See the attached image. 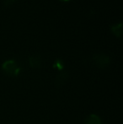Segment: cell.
<instances>
[{
    "instance_id": "obj_1",
    "label": "cell",
    "mask_w": 123,
    "mask_h": 124,
    "mask_svg": "<svg viewBox=\"0 0 123 124\" xmlns=\"http://www.w3.org/2000/svg\"><path fill=\"white\" fill-rule=\"evenodd\" d=\"M2 69L5 74L10 75V76H18L21 70L18 63L13 59L5 61L2 65Z\"/></svg>"
},
{
    "instance_id": "obj_2",
    "label": "cell",
    "mask_w": 123,
    "mask_h": 124,
    "mask_svg": "<svg viewBox=\"0 0 123 124\" xmlns=\"http://www.w3.org/2000/svg\"><path fill=\"white\" fill-rule=\"evenodd\" d=\"M93 63L100 69H105L110 63V58L105 54H96L92 58Z\"/></svg>"
},
{
    "instance_id": "obj_3",
    "label": "cell",
    "mask_w": 123,
    "mask_h": 124,
    "mask_svg": "<svg viewBox=\"0 0 123 124\" xmlns=\"http://www.w3.org/2000/svg\"><path fill=\"white\" fill-rule=\"evenodd\" d=\"M69 78V75L67 72L65 71H61L56 77H55V85L57 87H62L67 82Z\"/></svg>"
},
{
    "instance_id": "obj_4",
    "label": "cell",
    "mask_w": 123,
    "mask_h": 124,
    "mask_svg": "<svg viewBox=\"0 0 123 124\" xmlns=\"http://www.w3.org/2000/svg\"><path fill=\"white\" fill-rule=\"evenodd\" d=\"M84 124H103V122L98 115L90 114L84 119Z\"/></svg>"
},
{
    "instance_id": "obj_5",
    "label": "cell",
    "mask_w": 123,
    "mask_h": 124,
    "mask_svg": "<svg viewBox=\"0 0 123 124\" xmlns=\"http://www.w3.org/2000/svg\"><path fill=\"white\" fill-rule=\"evenodd\" d=\"M29 64L33 69H39L42 65V60L39 56H32L29 58Z\"/></svg>"
},
{
    "instance_id": "obj_6",
    "label": "cell",
    "mask_w": 123,
    "mask_h": 124,
    "mask_svg": "<svg viewBox=\"0 0 123 124\" xmlns=\"http://www.w3.org/2000/svg\"><path fill=\"white\" fill-rule=\"evenodd\" d=\"M111 31L117 37H120L122 34V23H118L115 24L111 26Z\"/></svg>"
},
{
    "instance_id": "obj_7",
    "label": "cell",
    "mask_w": 123,
    "mask_h": 124,
    "mask_svg": "<svg viewBox=\"0 0 123 124\" xmlns=\"http://www.w3.org/2000/svg\"><path fill=\"white\" fill-rule=\"evenodd\" d=\"M53 67L55 69H57L59 71H62L64 69V62L62 59H57L54 62V64H53Z\"/></svg>"
},
{
    "instance_id": "obj_8",
    "label": "cell",
    "mask_w": 123,
    "mask_h": 124,
    "mask_svg": "<svg viewBox=\"0 0 123 124\" xmlns=\"http://www.w3.org/2000/svg\"><path fill=\"white\" fill-rule=\"evenodd\" d=\"M16 0H3V3H4L6 6H9V5L13 4Z\"/></svg>"
},
{
    "instance_id": "obj_9",
    "label": "cell",
    "mask_w": 123,
    "mask_h": 124,
    "mask_svg": "<svg viewBox=\"0 0 123 124\" xmlns=\"http://www.w3.org/2000/svg\"><path fill=\"white\" fill-rule=\"evenodd\" d=\"M62 1H69V0H62Z\"/></svg>"
}]
</instances>
